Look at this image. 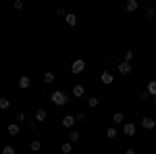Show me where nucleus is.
I'll return each mask as SVG.
<instances>
[{"instance_id": "obj_28", "label": "nucleus", "mask_w": 156, "mask_h": 154, "mask_svg": "<svg viewBox=\"0 0 156 154\" xmlns=\"http://www.w3.org/2000/svg\"><path fill=\"white\" fill-rule=\"evenodd\" d=\"M15 9H23V2L21 0H15Z\"/></svg>"}, {"instance_id": "obj_17", "label": "nucleus", "mask_w": 156, "mask_h": 154, "mask_svg": "<svg viewBox=\"0 0 156 154\" xmlns=\"http://www.w3.org/2000/svg\"><path fill=\"white\" fill-rule=\"evenodd\" d=\"M112 121H115V123H123V121H125V115H123V113H115V115H112Z\"/></svg>"}, {"instance_id": "obj_24", "label": "nucleus", "mask_w": 156, "mask_h": 154, "mask_svg": "<svg viewBox=\"0 0 156 154\" xmlns=\"http://www.w3.org/2000/svg\"><path fill=\"white\" fill-rule=\"evenodd\" d=\"M2 154H15L12 146H4V148H2Z\"/></svg>"}, {"instance_id": "obj_30", "label": "nucleus", "mask_w": 156, "mask_h": 154, "mask_svg": "<svg viewBox=\"0 0 156 154\" xmlns=\"http://www.w3.org/2000/svg\"><path fill=\"white\" fill-rule=\"evenodd\" d=\"M125 154H135V150H133V148H129V150H125Z\"/></svg>"}, {"instance_id": "obj_12", "label": "nucleus", "mask_w": 156, "mask_h": 154, "mask_svg": "<svg viewBox=\"0 0 156 154\" xmlns=\"http://www.w3.org/2000/svg\"><path fill=\"white\" fill-rule=\"evenodd\" d=\"M156 17V6H148L146 9V19H154Z\"/></svg>"}, {"instance_id": "obj_16", "label": "nucleus", "mask_w": 156, "mask_h": 154, "mask_svg": "<svg viewBox=\"0 0 156 154\" xmlns=\"http://www.w3.org/2000/svg\"><path fill=\"white\" fill-rule=\"evenodd\" d=\"M69 140H71V144H79V133L77 131H71L69 133Z\"/></svg>"}, {"instance_id": "obj_27", "label": "nucleus", "mask_w": 156, "mask_h": 154, "mask_svg": "<svg viewBox=\"0 0 156 154\" xmlns=\"http://www.w3.org/2000/svg\"><path fill=\"white\" fill-rule=\"evenodd\" d=\"M56 15H58V17H65V19H67V15H69V13L65 11V9H58V11H56Z\"/></svg>"}, {"instance_id": "obj_20", "label": "nucleus", "mask_w": 156, "mask_h": 154, "mask_svg": "<svg viewBox=\"0 0 156 154\" xmlns=\"http://www.w3.org/2000/svg\"><path fill=\"white\" fill-rule=\"evenodd\" d=\"M44 81H46V83H52V81H54V73H44Z\"/></svg>"}, {"instance_id": "obj_13", "label": "nucleus", "mask_w": 156, "mask_h": 154, "mask_svg": "<svg viewBox=\"0 0 156 154\" xmlns=\"http://www.w3.org/2000/svg\"><path fill=\"white\" fill-rule=\"evenodd\" d=\"M9 133H11V135H17V133H19V123H11V125H9Z\"/></svg>"}, {"instance_id": "obj_18", "label": "nucleus", "mask_w": 156, "mask_h": 154, "mask_svg": "<svg viewBox=\"0 0 156 154\" xmlns=\"http://www.w3.org/2000/svg\"><path fill=\"white\" fill-rule=\"evenodd\" d=\"M98 104H100V100H98L96 96H94V98H90V100H87V106H90V108H96Z\"/></svg>"}, {"instance_id": "obj_25", "label": "nucleus", "mask_w": 156, "mask_h": 154, "mask_svg": "<svg viewBox=\"0 0 156 154\" xmlns=\"http://www.w3.org/2000/svg\"><path fill=\"white\" fill-rule=\"evenodd\" d=\"M71 150H73L71 144H62V152H65V154H71Z\"/></svg>"}, {"instance_id": "obj_26", "label": "nucleus", "mask_w": 156, "mask_h": 154, "mask_svg": "<svg viewBox=\"0 0 156 154\" xmlns=\"http://www.w3.org/2000/svg\"><path fill=\"white\" fill-rule=\"evenodd\" d=\"M131 59H133V50H127V52H125V60L131 63Z\"/></svg>"}, {"instance_id": "obj_19", "label": "nucleus", "mask_w": 156, "mask_h": 154, "mask_svg": "<svg viewBox=\"0 0 156 154\" xmlns=\"http://www.w3.org/2000/svg\"><path fill=\"white\" fill-rule=\"evenodd\" d=\"M25 125H27V129H29V131H36L37 129V121H29V119H27Z\"/></svg>"}, {"instance_id": "obj_9", "label": "nucleus", "mask_w": 156, "mask_h": 154, "mask_svg": "<svg viewBox=\"0 0 156 154\" xmlns=\"http://www.w3.org/2000/svg\"><path fill=\"white\" fill-rule=\"evenodd\" d=\"M46 117H48V113L44 110V108H37L36 110V121L40 123V121H46Z\"/></svg>"}, {"instance_id": "obj_29", "label": "nucleus", "mask_w": 156, "mask_h": 154, "mask_svg": "<svg viewBox=\"0 0 156 154\" xmlns=\"http://www.w3.org/2000/svg\"><path fill=\"white\" fill-rule=\"evenodd\" d=\"M75 119H77V121H85V115H83V113H79V115H75Z\"/></svg>"}, {"instance_id": "obj_14", "label": "nucleus", "mask_w": 156, "mask_h": 154, "mask_svg": "<svg viewBox=\"0 0 156 154\" xmlns=\"http://www.w3.org/2000/svg\"><path fill=\"white\" fill-rule=\"evenodd\" d=\"M106 138L108 140H115V138H117V129H115V127H108L106 129Z\"/></svg>"}, {"instance_id": "obj_21", "label": "nucleus", "mask_w": 156, "mask_h": 154, "mask_svg": "<svg viewBox=\"0 0 156 154\" xmlns=\"http://www.w3.org/2000/svg\"><path fill=\"white\" fill-rule=\"evenodd\" d=\"M29 148H31V152H37V150H40V148H42V144L37 142V140H34V142H31V146H29Z\"/></svg>"}, {"instance_id": "obj_6", "label": "nucleus", "mask_w": 156, "mask_h": 154, "mask_svg": "<svg viewBox=\"0 0 156 154\" xmlns=\"http://www.w3.org/2000/svg\"><path fill=\"white\" fill-rule=\"evenodd\" d=\"M123 131H125L129 138L135 135V123H125V125H123Z\"/></svg>"}, {"instance_id": "obj_22", "label": "nucleus", "mask_w": 156, "mask_h": 154, "mask_svg": "<svg viewBox=\"0 0 156 154\" xmlns=\"http://www.w3.org/2000/svg\"><path fill=\"white\" fill-rule=\"evenodd\" d=\"M17 121L19 123H27V115L25 113H17Z\"/></svg>"}, {"instance_id": "obj_23", "label": "nucleus", "mask_w": 156, "mask_h": 154, "mask_svg": "<svg viewBox=\"0 0 156 154\" xmlns=\"http://www.w3.org/2000/svg\"><path fill=\"white\" fill-rule=\"evenodd\" d=\"M9 106H11V100H6V98H2V100H0V108L4 110V108H9Z\"/></svg>"}, {"instance_id": "obj_8", "label": "nucleus", "mask_w": 156, "mask_h": 154, "mask_svg": "<svg viewBox=\"0 0 156 154\" xmlns=\"http://www.w3.org/2000/svg\"><path fill=\"white\" fill-rule=\"evenodd\" d=\"M125 9H127V11H129V13L137 11V9H140V2H137V0H129V2L125 4Z\"/></svg>"}, {"instance_id": "obj_15", "label": "nucleus", "mask_w": 156, "mask_h": 154, "mask_svg": "<svg viewBox=\"0 0 156 154\" xmlns=\"http://www.w3.org/2000/svg\"><path fill=\"white\" fill-rule=\"evenodd\" d=\"M67 23H69V25H77V15L69 13V15H67Z\"/></svg>"}, {"instance_id": "obj_1", "label": "nucleus", "mask_w": 156, "mask_h": 154, "mask_svg": "<svg viewBox=\"0 0 156 154\" xmlns=\"http://www.w3.org/2000/svg\"><path fill=\"white\" fill-rule=\"evenodd\" d=\"M50 100L56 104V106H65L67 102H69V98H67V94L65 92H60V90H56V92H52V96H50Z\"/></svg>"}, {"instance_id": "obj_4", "label": "nucleus", "mask_w": 156, "mask_h": 154, "mask_svg": "<svg viewBox=\"0 0 156 154\" xmlns=\"http://www.w3.org/2000/svg\"><path fill=\"white\" fill-rule=\"evenodd\" d=\"M142 127H144V129H148V131H152V129L156 127V119L144 117V119H142Z\"/></svg>"}, {"instance_id": "obj_11", "label": "nucleus", "mask_w": 156, "mask_h": 154, "mask_svg": "<svg viewBox=\"0 0 156 154\" xmlns=\"http://www.w3.org/2000/svg\"><path fill=\"white\" fill-rule=\"evenodd\" d=\"M83 94H85V88H83V85H75V88H73V96H75V98H81Z\"/></svg>"}, {"instance_id": "obj_10", "label": "nucleus", "mask_w": 156, "mask_h": 154, "mask_svg": "<svg viewBox=\"0 0 156 154\" xmlns=\"http://www.w3.org/2000/svg\"><path fill=\"white\" fill-rule=\"evenodd\" d=\"M100 79H102V83H112V81H115V77H112V73H110V71H104Z\"/></svg>"}, {"instance_id": "obj_5", "label": "nucleus", "mask_w": 156, "mask_h": 154, "mask_svg": "<svg viewBox=\"0 0 156 154\" xmlns=\"http://www.w3.org/2000/svg\"><path fill=\"white\" fill-rule=\"evenodd\" d=\"M75 115H67V117H62V127H67V129H71L73 125H75Z\"/></svg>"}, {"instance_id": "obj_3", "label": "nucleus", "mask_w": 156, "mask_h": 154, "mask_svg": "<svg viewBox=\"0 0 156 154\" xmlns=\"http://www.w3.org/2000/svg\"><path fill=\"white\" fill-rule=\"evenodd\" d=\"M131 71H133V65H131V63H127V60L119 63V73H121V75H131Z\"/></svg>"}, {"instance_id": "obj_7", "label": "nucleus", "mask_w": 156, "mask_h": 154, "mask_svg": "<svg viewBox=\"0 0 156 154\" xmlns=\"http://www.w3.org/2000/svg\"><path fill=\"white\" fill-rule=\"evenodd\" d=\"M29 85H31V79H29L27 75H23V77L19 79V88H21V90H27Z\"/></svg>"}, {"instance_id": "obj_2", "label": "nucleus", "mask_w": 156, "mask_h": 154, "mask_svg": "<svg viewBox=\"0 0 156 154\" xmlns=\"http://www.w3.org/2000/svg\"><path fill=\"white\" fill-rule=\"evenodd\" d=\"M85 71V60L83 59H77V60H73V65H71V73H83Z\"/></svg>"}]
</instances>
